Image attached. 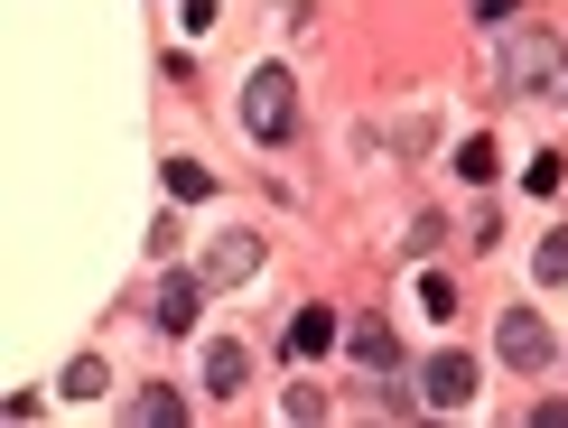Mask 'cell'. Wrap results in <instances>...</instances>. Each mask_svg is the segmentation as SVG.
Masks as SVG:
<instances>
[{
	"instance_id": "cell-1",
	"label": "cell",
	"mask_w": 568,
	"mask_h": 428,
	"mask_svg": "<svg viewBox=\"0 0 568 428\" xmlns=\"http://www.w3.org/2000/svg\"><path fill=\"white\" fill-rule=\"evenodd\" d=\"M494 84L523 93V103H568V38L559 29H513L494 57Z\"/></svg>"
},
{
	"instance_id": "cell-2",
	"label": "cell",
	"mask_w": 568,
	"mask_h": 428,
	"mask_svg": "<svg viewBox=\"0 0 568 428\" xmlns=\"http://www.w3.org/2000/svg\"><path fill=\"white\" fill-rule=\"evenodd\" d=\"M243 131H252V140H290V131H298V84H290V65H252V75H243Z\"/></svg>"
},
{
	"instance_id": "cell-3",
	"label": "cell",
	"mask_w": 568,
	"mask_h": 428,
	"mask_svg": "<svg viewBox=\"0 0 568 428\" xmlns=\"http://www.w3.org/2000/svg\"><path fill=\"white\" fill-rule=\"evenodd\" d=\"M494 354H504L513 373H550V354H559V345H550V326H540L531 307H504V326H494Z\"/></svg>"
},
{
	"instance_id": "cell-4",
	"label": "cell",
	"mask_w": 568,
	"mask_h": 428,
	"mask_svg": "<svg viewBox=\"0 0 568 428\" xmlns=\"http://www.w3.org/2000/svg\"><path fill=\"white\" fill-rule=\"evenodd\" d=\"M419 400H429V410H466V400H476V364H466V354H429V364H419Z\"/></svg>"
},
{
	"instance_id": "cell-5",
	"label": "cell",
	"mask_w": 568,
	"mask_h": 428,
	"mask_svg": "<svg viewBox=\"0 0 568 428\" xmlns=\"http://www.w3.org/2000/svg\"><path fill=\"white\" fill-rule=\"evenodd\" d=\"M345 345H354V364H364L373 383H392V373H400V336H392L383 317H354V326H345Z\"/></svg>"
},
{
	"instance_id": "cell-6",
	"label": "cell",
	"mask_w": 568,
	"mask_h": 428,
	"mask_svg": "<svg viewBox=\"0 0 568 428\" xmlns=\"http://www.w3.org/2000/svg\"><path fill=\"white\" fill-rule=\"evenodd\" d=\"M262 271V243H252V233H224L215 252H205V279H215V289H233V279H252Z\"/></svg>"
},
{
	"instance_id": "cell-7",
	"label": "cell",
	"mask_w": 568,
	"mask_h": 428,
	"mask_svg": "<svg viewBox=\"0 0 568 428\" xmlns=\"http://www.w3.org/2000/svg\"><path fill=\"white\" fill-rule=\"evenodd\" d=\"M205 289H215V279H169V289H159V326H169V336H186V326H196L205 317Z\"/></svg>"
},
{
	"instance_id": "cell-8",
	"label": "cell",
	"mask_w": 568,
	"mask_h": 428,
	"mask_svg": "<svg viewBox=\"0 0 568 428\" xmlns=\"http://www.w3.org/2000/svg\"><path fill=\"white\" fill-rule=\"evenodd\" d=\"M243 383H252V354H243V345H205V391L233 400Z\"/></svg>"
},
{
	"instance_id": "cell-9",
	"label": "cell",
	"mask_w": 568,
	"mask_h": 428,
	"mask_svg": "<svg viewBox=\"0 0 568 428\" xmlns=\"http://www.w3.org/2000/svg\"><path fill=\"white\" fill-rule=\"evenodd\" d=\"M326 345H336V317H326V307H298L290 317V354L307 364V354H326Z\"/></svg>"
},
{
	"instance_id": "cell-10",
	"label": "cell",
	"mask_w": 568,
	"mask_h": 428,
	"mask_svg": "<svg viewBox=\"0 0 568 428\" xmlns=\"http://www.w3.org/2000/svg\"><path fill=\"white\" fill-rule=\"evenodd\" d=\"M131 419H140V428H178V419H186V400L150 383V391H131Z\"/></svg>"
},
{
	"instance_id": "cell-11",
	"label": "cell",
	"mask_w": 568,
	"mask_h": 428,
	"mask_svg": "<svg viewBox=\"0 0 568 428\" xmlns=\"http://www.w3.org/2000/svg\"><path fill=\"white\" fill-rule=\"evenodd\" d=\"M65 400H103V364H93V354L65 364Z\"/></svg>"
},
{
	"instance_id": "cell-12",
	"label": "cell",
	"mask_w": 568,
	"mask_h": 428,
	"mask_svg": "<svg viewBox=\"0 0 568 428\" xmlns=\"http://www.w3.org/2000/svg\"><path fill=\"white\" fill-rule=\"evenodd\" d=\"M457 169L476 177V186H494V140H466V150H457Z\"/></svg>"
},
{
	"instance_id": "cell-13",
	"label": "cell",
	"mask_w": 568,
	"mask_h": 428,
	"mask_svg": "<svg viewBox=\"0 0 568 428\" xmlns=\"http://www.w3.org/2000/svg\"><path fill=\"white\" fill-rule=\"evenodd\" d=\"M419 317H457V289L447 279H419Z\"/></svg>"
},
{
	"instance_id": "cell-14",
	"label": "cell",
	"mask_w": 568,
	"mask_h": 428,
	"mask_svg": "<svg viewBox=\"0 0 568 428\" xmlns=\"http://www.w3.org/2000/svg\"><path fill=\"white\" fill-rule=\"evenodd\" d=\"M205 186H215L205 169H186V159H169V196H205Z\"/></svg>"
},
{
	"instance_id": "cell-15",
	"label": "cell",
	"mask_w": 568,
	"mask_h": 428,
	"mask_svg": "<svg viewBox=\"0 0 568 428\" xmlns=\"http://www.w3.org/2000/svg\"><path fill=\"white\" fill-rule=\"evenodd\" d=\"M466 10H476V29H513V10H523V0H466Z\"/></svg>"
},
{
	"instance_id": "cell-16",
	"label": "cell",
	"mask_w": 568,
	"mask_h": 428,
	"mask_svg": "<svg viewBox=\"0 0 568 428\" xmlns=\"http://www.w3.org/2000/svg\"><path fill=\"white\" fill-rule=\"evenodd\" d=\"M540 279H568V233H550V243H540Z\"/></svg>"
},
{
	"instance_id": "cell-17",
	"label": "cell",
	"mask_w": 568,
	"mask_h": 428,
	"mask_svg": "<svg viewBox=\"0 0 568 428\" xmlns=\"http://www.w3.org/2000/svg\"><path fill=\"white\" fill-rule=\"evenodd\" d=\"M178 19H186V29H205V19H215V0H178Z\"/></svg>"
}]
</instances>
